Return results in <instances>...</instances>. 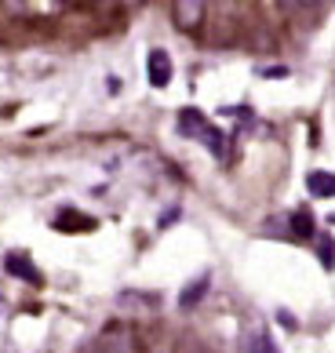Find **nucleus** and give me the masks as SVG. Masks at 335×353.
Segmentation results:
<instances>
[{
  "mask_svg": "<svg viewBox=\"0 0 335 353\" xmlns=\"http://www.w3.org/2000/svg\"><path fill=\"white\" fill-rule=\"evenodd\" d=\"M179 135L204 142V146H208V153H215V157L226 153V135L219 132V128H215L201 110H183V113H179Z\"/></svg>",
  "mask_w": 335,
  "mask_h": 353,
  "instance_id": "f257e3e1",
  "label": "nucleus"
},
{
  "mask_svg": "<svg viewBox=\"0 0 335 353\" xmlns=\"http://www.w3.org/2000/svg\"><path fill=\"white\" fill-rule=\"evenodd\" d=\"M150 353H168V350H150Z\"/></svg>",
  "mask_w": 335,
  "mask_h": 353,
  "instance_id": "ddd939ff",
  "label": "nucleus"
},
{
  "mask_svg": "<svg viewBox=\"0 0 335 353\" xmlns=\"http://www.w3.org/2000/svg\"><path fill=\"white\" fill-rule=\"evenodd\" d=\"M317 252H321V263H325V266L332 270V266H335V244H332V237H321Z\"/></svg>",
  "mask_w": 335,
  "mask_h": 353,
  "instance_id": "1a4fd4ad",
  "label": "nucleus"
},
{
  "mask_svg": "<svg viewBox=\"0 0 335 353\" xmlns=\"http://www.w3.org/2000/svg\"><path fill=\"white\" fill-rule=\"evenodd\" d=\"M146 77L153 88H168L172 84V59H168V51H150V62H146Z\"/></svg>",
  "mask_w": 335,
  "mask_h": 353,
  "instance_id": "7ed1b4c3",
  "label": "nucleus"
},
{
  "mask_svg": "<svg viewBox=\"0 0 335 353\" xmlns=\"http://www.w3.org/2000/svg\"><path fill=\"white\" fill-rule=\"evenodd\" d=\"M172 15H175V26L179 30H197L204 22V0H175L172 4Z\"/></svg>",
  "mask_w": 335,
  "mask_h": 353,
  "instance_id": "f03ea898",
  "label": "nucleus"
},
{
  "mask_svg": "<svg viewBox=\"0 0 335 353\" xmlns=\"http://www.w3.org/2000/svg\"><path fill=\"white\" fill-rule=\"evenodd\" d=\"M208 284H212V277H208V273H204V277H197L193 284H186V292H183V299H179V306H183V310L197 306L201 299H204V292H208Z\"/></svg>",
  "mask_w": 335,
  "mask_h": 353,
  "instance_id": "0eeeda50",
  "label": "nucleus"
},
{
  "mask_svg": "<svg viewBox=\"0 0 335 353\" xmlns=\"http://www.w3.org/2000/svg\"><path fill=\"white\" fill-rule=\"evenodd\" d=\"M4 270L11 273V277L26 281V284H41V273H37L30 259H26V255H19V252H11V255L4 259Z\"/></svg>",
  "mask_w": 335,
  "mask_h": 353,
  "instance_id": "20e7f679",
  "label": "nucleus"
},
{
  "mask_svg": "<svg viewBox=\"0 0 335 353\" xmlns=\"http://www.w3.org/2000/svg\"><path fill=\"white\" fill-rule=\"evenodd\" d=\"M306 190L314 193V197H335V175L332 172H310L306 175Z\"/></svg>",
  "mask_w": 335,
  "mask_h": 353,
  "instance_id": "423d86ee",
  "label": "nucleus"
},
{
  "mask_svg": "<svg viewBox=\"0 0 335 353\" xmlns=\"http://www.w3.org/2000/svg\"><path fill=\"white\" fill-rule=\"evenodd\" d=\"M281 4H285L288 11H310V8L321 4V0H281Z\"/></svg>",
  "mask_w": 335,
  "mask_h": 353,
  "instance_id": "9d476101",
  "label": "nucleus"
},
{
  "mask_svg": "<svg viewBox=\"0 0 335 353\" xmlns=\"http://www.w3.org/2000/svg\"><path fill=\"white\" fill-rule=\"evenodd\" d=\"M99 353H135L132 332H124V328L106 332V335H102V343H99Z\"/></svg>",
  "mask_w": 335,
  "mask_h": 353,
  "instance_id": "39448f33",
  "label": "nucleus"
},
{
  "mask_svg": "<svg viewBox=\"0 0 335 353\" xmlns=\"http://www.w3.org/2000/svg\"><path fill=\"white\" fill-rule=\"evenodd\" d=\"M30 4H33V0H4V8L15 11V15H26V11H30Z\"/></svg>",
  "mask_w": 335,
  "mask_h": 353,
  "instance_id": "9b49d317",
  "label": "nucleus"
},
{
  "mask_svg": "<svg viewBox=\"0 0 335 353\" xmlns=\"http://www.w3.org/2000/svg\"><path fill=\"white\" fill-rule=\"evenodd\" d=\"M292 233L295 237H314V215L310 212H295L292 215Z\"/></svg>",
  "mask_w": 335,
  "mask_h": 353,
  "instance_id": "6e6552de",
  "label": "nucleus"
},
{
  "mask_svg": "<svg viewBox=\"0 0 335 353\" xmlns=\"http://www.w3.org/2000/svg\"><path fill=\"white\" fill-rule=\"evenodd\" d=\"M124 4H143V0H124Z\"/></svg>",
  "mask_w": 335,
  "mask_h": 353,
  "instance_id": "f8f14e48",
  "label": "nucleus"
}]
</instances>
